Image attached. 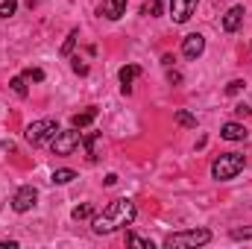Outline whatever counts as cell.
<instances>
[{
    "label": "cell",
    "mask_w": 252,
    "mask_h": 249,
    "mask_svg": "<svg viewBox=\"0 0 252 249\" xmlns=\"http://www.w3.org/2000/svg\"><path fill=\"white\" fill-rule=\"evenodd\" d=\"M135 214H138V208H135L132 199H126V196L124 199H115L100 214L91 217V229H94V235H112V232H118L124 226H132Z\"/></svg>",
    "instance_id": "1"
},
{
    "label": "cell",
    "mask_w": 252,
    "mask_h": 249,
    "mask_svg": "<svg viewBox=\"0 0 252 249\" xmlns=\"http://www.w3.org/2000/svg\"><path fill=\"white\" fill-rule=\"evenodd\" d=\"M244 164H247V158H244L241 153H226V156H220V158L211 164V176H214L217 182H229V179H235V176L244 170Z\"/></svg>",
    "instance_id": "2"
},
{
    "label": "cell",
    "mask_w": 252,
    "mask_h": 249,
    "mask_svg": "<svg viewBox=\"0 0 252 249\" xmlns=\"http://www.w3.org/2000/svg\"><path fill=\"white\" fill-rule=\"evenodd\" d=\"M211 241V232L208 229H188V232H176L164 241L167 249H196V247H205Z\"/></svg>",
    "instance_id": "3"
},
{
    "label": "cell",
    "mask_w": 252,
    "mask_h": 249,
    "mask_svg": "<svg viewBox=\"0 0 252 249\" xmlns=\"http://www.w3.org/2000/svg\"><path fill=\"white\" fill-rule=\"evenodd\" d=\"M79 144H82V135H79L76 126H70V129H59L56 132V138L50 141V150H53V156H70Z\"/></svg>",
    "instance_id": "4"
},
{
    "label": "cell",
    "mask_w": 252,
    "mask_h": 249,
    "mask_svg": "<svg viewBox=\"0 0 252 249\" xmlns=\"http://www.w3.org/2000/svg\"><path fill=\"white\" fill-rule=\"evenodd\" d=\"M56 132H59V124L50 121V118H44V121H32V124L27 126L24 135H27V141H30L32 147H38V144H44V141H53Z\"/></svg>",
    "instance_id": "5"
},
{
    "label": "cell",
    "mask_w": 252,
    "mask_h": 249,
    "mask_svg": "<svg viewBox=\"0 0 252 249\" xmlns=\"http://www.w3.org/2000/svg\"><path fill=\"white\" fill-rule=\"evenodd\" d=\"M38 202V190L32 185H24V187H18V193L12 196V208L18 211V214H27L32 205Z\"/></svg>",
    "instance_id": "6"
},
{
    "label": "cell",
    "mask_w": 252,
    "mask_h": 249,
    "mask_svg": "<svg viewBox=\"0 0 252 249\" xmlns=\"http://www.w3.org/2000/svg\"><path fill=\"white\" fill-rule=\"evenodd\" d=\"M196 3H199V0H170V18H173L176 24L190 21V15L196 12Z\"/></svg>",
    "instance_id": "7"
},
{
    "label": "cell",
    "mask_w": 252,
    "mask_h": 249,
    "mask_svg": "<svg viewBox=\"0 0 252 249\" xmlns=\"http://www.w3.org/2000/svg\"><path fill=\"white\" fill-rule=\"evenodd\" d=\"M202 50H205V35H199V32L185 35V41H182V53H185L188 59H199Z\"/></svg>",
    "instance_id": "8"
},
{
    "label": "cell",
    "mask_w": 252,
    "mask_h": 249,
    "mask_svg": "<svg viewBox=\"0 0 252 249\" xmlns=\"http://www.w3.org/2000/svg\"><path fill=\"white\" fill-rule=\"evenodd\" d=\"M244 24V6H232L226 15H223V30L226 32H238Z\"/></svg>",
    "instance_id": "9"
},
{
    "label": "cell",
    "mask_w": 252,
    "mask_h": 249,
    "mask_svg": "<svg viewBox=\"0 0 252 249\" xmlns=\"http://www.w3.org/2000/svg\"><path fill=\"white\" fill-rule=\"evenodd\" d=\"M109 21H118L126 15V0H103V9H100Z\"/></svg>",
    "instance_id": "10"
},
{
    "label": "cell",
    "mask_w": 252,
    "mask_h": 249,
    "mask_svg": "<svg viewBox=\"0 0 252 249\" xmlns=\"http://www.w3.org/2000/svg\"><path fill=\"white\" fill-rule=\"evenodd\" d=\"M250 132H247V126L244 124H223V129H220V138H226V141H244Z\"/></svg>",
    "instance_id": "11"
},
{
    "label": "cell",
    "mask_w": 252,
    "mask_h": 249,
    "mask_svg": "<svg viewBox=\"0 0 252 249\" xmlns=\"http://www.w3.org/2000/svg\"><path fill=\"white\" fill-rule=\"evenodd\" d=\"M121 85H124V94H132V82L141 76V67L138 64H126V67H121Z\"/></svg>",
    "instance_id": "12"
},
{
    "label": "cell",
    "mask_w": 252,
    "mask_h": 249,
    "mask_svg": "<svg viewBox=\"0 0 252 249\" xmlns=\"http://www.w3.org/2000/svg\"><path fill=\"white\" fill-rule=\"evenodd\" d=\"M94 121H97V106H88L85 112H76L70 124L76 126V129H85V126H91Z\"/></svg>",
    "instance_id": "13"
},
{
    "label": "cell",
    "mask_w": 252,
    "mask_h": 249,
    "mask_svg": "<svg viewBox=\"0 0 252 249\" xmlns=\"http://www.w3.org/2000/svg\"><path fill=\"white\" fill-rule=\"evenodd\" d=\"M82 144H85V150H88V158H97L103 138H100V135H88V138H82Z\"/></svg>",
    "instance_id": "14"
},
{
    "label": "cell",
    "mask_w": 252,
    "mask_h": 249,
    "mask_svg": "<svg viewBox=\"0 0 252 249\" xmlns=\"http://www.w3.org/2000/svg\"><path fill=\"white\" fill-rule=\"evenodd\" d=\"M70 217L79 223V220H91L94 217V205H88V202H82V205H76L73 211H70Z\"/></svg>",
    "instance_id": "15"
},
{
    "label": "cell",
    "mask_w": 252,
    "mask_h": 249,
    "mask_svg": "<svg viewBox=\"0 0 252 249\" xmlns=\"http://www.w3.org/2000/svg\"><path fill=\"white\" fill-rule=\"evenodd\" d=\"M73 179H76V173L67 170V167H64V170H53V176H50L53 185H67V182H73Z\"/></svg>",
    "instance_id": "16"
},
{
    "label": "cell",
    "mask_w": 252,
    "mask_h": 249,
    "mask_svg": "<svg viewBox=\"0 0 252 249\" xmlns=\"http://www.w3.org/2000/svg\"><path fill=\"white\" fill-rule=\"evenodd\" d=\"M141 15H147V18H158V15H161V0H147V3L141 6Z\"/></svg>",
    "instance_id": "17"
},
{
    "label": "cell",
    "mask_w": 252,
    "mask_h": 249,
    "mask_svg": "<svg viewBox=\"0 0 252 249\" xmlns=\"http://www.w3.org/2000/svg\"><path fill=\"white\" fill-rule=\"evenodd\" d=\"M126 244L129 247H138V249H153V241H144V238H138L132 232H126Z\"/></svg>",
    "instance_id": "18"
},
{
    "label": "cell",
    "mask_w": 252,
    "mask_h": 249,
    "mask_svg": "<svg viewBox=\"0 0 252 249\" xmlns=\"http://www.w3.org/2000/svg\"><path fill=\"white\" fill-rule=\"evenodd\" d=\"M76 38H79V30H70V32H67V38H64V44H62V56H70V50H73Z\"/></svg>",
    "instance_id": "19"
},
{
    "label": "cell",
    "mask_w": 252,
    "mask_h": 249,
    "mask_svg": "<svg viewBox=\"0 0 252 249\" xmlns=\"http://www.w3.org/2000/svg\"><path fill=\"white\" fill-rule=\"evenodd\" d=\"M18 9V0H0V18H12Z\"/></svg>",
    "instance_id": "20"
},
{
    "label": "cell",
    "mask_w": 252,
    "mask_h": 249,
    "mask_svg": "<svg viewBox=\"0 0 252 249\" xmlns=\"http://www.w3.org/2000/svg\"><path fill=\"white\" fill-rule=\"evenodd\" d=\"M176 124H179V126H188V129H193V126H196V118L179 109V112H176Z\"/></svg>",
    "instance_id": "21"
},
{
    "label": "cell",
    "mask_w": 252,
    "mask_h": 249,
    "mask_svg": "<svg viewBox=\"0 0 252 249\" xmlns=\"http://www.w3.org/2000/svg\"><path fill=\"white\" fill-rule=\"evenodd\" d=\"M12 91H15L18 97H27V76H15V79H12Z\"/></svg>",
    "instance_id": "22"
},
{
    "label": "cell",
    "mask_w": 252,
    "mask_h": 249,
    "mask_svg": "<svg viewBox=\"0 0 252 249\" xmlns=\"http://www.w3.org/2000/svg\"><path fill=\"white\" fill-rule=\"evenodd\" d=\"M24 76H27L30 82H44V70H41V67H27Z\"/></svg>",
    "instance_id": "23"
},
{
    "label": "cell",
    "mask_w": 252,
    "mask_h": 249,
    "mask_svg": "<svg viewBox=\"0 0 252 249\" xmlns=\"http://www.w3.org/2000/svg\"><path fill=\"white\" fill-rule=\"evenodd\" d=\"M244 85H247L244 79H232V82L226 85V94H238V91H244Z\"/></svg>",
    "instance_id": "24"
},
{
    "label": "cell",
    "mask_w": 252,
    "mask_h": 249,
    "mask_svg": "<svg viewBox=\"0 0 252 249\" xmlns=\"http://www.w3.org/2000/svg\"><path fill=\"white\" fill-rule=\"evenodd\" d=\"M232 238H235V241H247V238H252V226L250 229H232Z\"/></svg>",
    "instance_id": "25"
},
{
    "label": "cell",
    "mask_w": 252,
    "mask_h": 249,
    "mask_svg": "<svg viewBox=\"0 0 252 249\" xmlns=\"http://www.w3.org/2000/svg\"><path fill=\"white\" fill-rule=\"evenodd\" d=\"M73 70H76V73H88V67L79 62V59H73Z\"/></svg>",
    "instance_id": "26"
},
{
    "label": "cell",
    "mask_w": 252,
    "mask_h": 249,
    "mask_svg": "<svg viewBox=\"0 0 252 249\" xmlns=\"http://www.w3.org/2000/svg\"><path fill=\"white\" fill-rule=\"evenodd\" d=\"M235 112H238V115H241V118H247V115H252V109H250V106H238V109H235Z\"/></svg>",
    "instance_id": "27"
}]
</instances>
